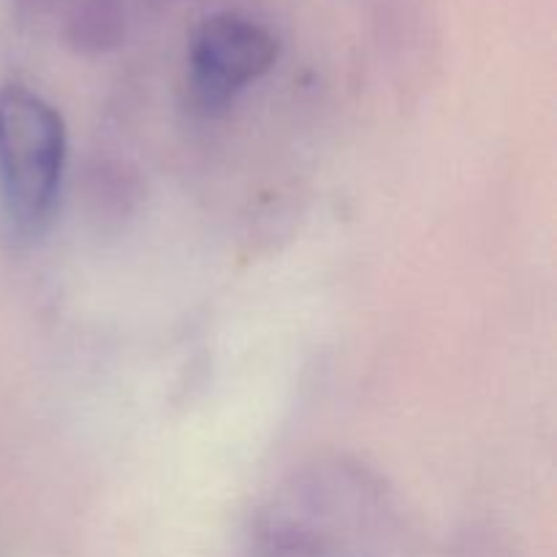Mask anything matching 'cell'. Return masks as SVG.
I'll list each match as a JSON object with an SVG mask.
<instances>
[{"instance_id": "277c9868", "label": "cell", "mask_w": 557, "mask_h": 557, "mask_svg": "<svg viewBox=\"0 0 557 557\" xmlns=\"http://www.w3.org/2000/svg\"><path fill=\"white\" fill-rule=\"evenodd\" d=\"M20 3H25V5H30V9H44V5H49V3H54V0H20Z\"/></svg>"}, {"instance_id": "3957f363", "label": "cell", "mask_w": 557, "mask_h": 557, "mask_svg": "<svg viewBox=\"0 0 557 557\" xmlns=\"http://www.w3.org/2000/svg\"><path fill=\"white\" fill-rule=\"evenodd\" d=\"M125 33V0H79L69 20V36L76 49L101 52L114 47Z\"/></svg>"}, {"instance_id": "6da1fadb", "label": "cell", "mask_w": 557, "mask_h": 557, "mask_svg": "<svg viewBox=\"0 0 557 557\" xmlns=\"http://www.w3.org/2000/svg\"><path fill=\"white\" fill-rule=\"evenodd\" d=\"M65 147V123L47 98L20 82L0 87V205L20 232H41L52 218Z\"/></svg>"}, {"instance_id": "7a4b0ae2", "label": "cell", "mask_w": 557, "mask_h": 557, "mask_svg": "<svg viewBox=\"0 0 557 557\" xmlns=\"http://www.w3.org/2000/svg\"><path fill=\"white\" fill-rule=\"evenodd\" d=\"M190 87L205 109H223L248 85L270 74L277 38L243 14L207 16L190 41Z\"/></svg>"}]
</instances>
